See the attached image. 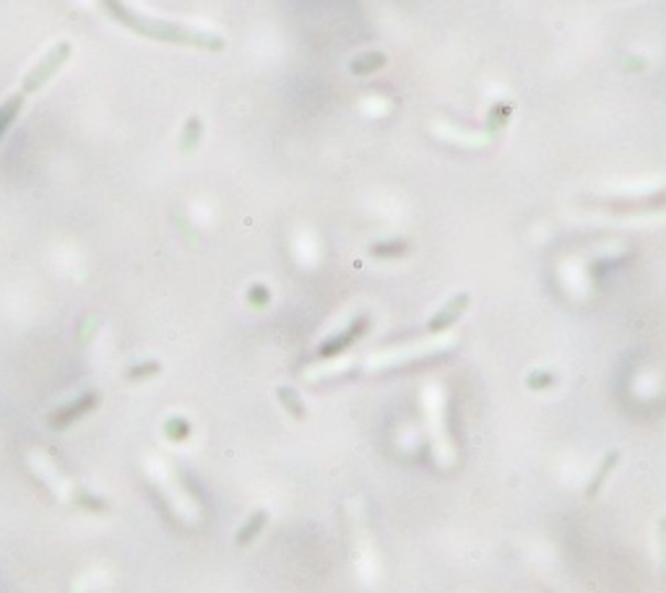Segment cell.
I'll return each instance as SVG.
<instances>
[{
	"label": "cell",
	"mask_w": 666,
	"mask_h": 593,
	"mask_svg": "<svg viewBox=\"0 0 666 593\" xmlns=\"http://www.w3.org/2000/svg\"><path fill=\"white\" fill-rule=\"evenodd\" d=\"M102 8L107 10L118 24H122L125 29L136 31V34L146 37V40L169 42V45H188V47L198 49H224V40L216 37V34H206V31L180 26V24H167V21L141 16V13H133L128 6H122L120 0H102Z\"/></svg>",
	"instance_id": "6da1fadb"
},
{
	"label": "cell",
	"mask_w": 666,
	"mask_h": 593,
	"mask_svg": "<svg viewBox=\"0 0 666 593\" xmlns=\"http://www.w3.org/2000/svg\"><path fill=\"white\" fill-rule=\"evenodd\" d=\"M68 58H70V42H60V45H55V47H52L50 52H47V55H45V58L29 70V73H26V79H24V84H21V89L0 104V139H3L6 130L16 122V118H19V112H21V107H24L26 97H29L31 91L40 89V86H45V84H47V81H50L63 65H65V60Z\"/></svg>",
	"instance_id": "7a4b0ae2"
},
{
	"label": "cell",
	"mask_w": 666,
	"mask_h": 593,
	"mask_svg": "<svg viewBox=\"0 0 666 593\" xmlns=\"http://www.w3.org/2000/svg\"><path fill=\"white\" fill-rule=\"evenodd\" d=\"M97 404H100V393H94V390L79 395L76 401H70L68 406H63V409H58L55 414H50V427L52 429H65V427H70L73 422H79L81 416H86L89 411H94Z\"/></svg>",
	"instance_id": "3957f363"
},
{
	"label": "cell",
	"mask_w": 666,
	"mask_h": 593,
	"mask_svg": "<svg viewBox=\"0 0 666 593\" xmlns=\"http://www.w3.org/2000/svg\"><path fill=\"white\" fill-rule=\"evenodd\" d=\"M367 331V317H357L351 326L344 331V333H338V336H333V338H328L326 344L320 346L318 349V354L323 356V359H328V356H336V354H341L344 349H349V346L354 344L362 333Z\"/></svg>",
	"instance_id": "277c9868"
},
{
	"label": "cell",
	"mask_w": 666,
	"mask_h": 593,
	"mask_svg": "<svg viewBox=\"0 0 666 593\" xmlns=\"http://www.w3.org/2000/svg\"><path fill=\"white\" fill-rule=\"evenodd\" d=\"M466 305H468V294L453 296V299H450V302H447V305L443 307V310H440L438 315L429 320L427 333H440V331L450 328V326H453V323L458 320V317H461V313L466 310Z\"/></svg>",
	"instance_id": "5b68a950"
},
{
	"label": "cell",
	"mask_w": 666,
	"mask_h": 593,
	"mask_svg": "<svg viewBox=\"0 0 666 593\" xmlns=\"http://www.w3.org/2000/svg\"><path fill=\"white\" fill-rule=\"evenodd\" d=\"M266 523H269V513H266V510H258V513L250 515L248 523H245L237 531V539H235V541H237V546H248V544L253 541V539H255L260 531H263V525H266Z\"/></svg>",
	"instance_id": "8992f818"
},
{
	"label": "cell",
	"mask_w": 666,
	"mask_h": 593,
	"mask_svg": "<svg viewBox=\"0 0 666 593\" xmlns=\"http://www.w3.org/2000/svg\"><path fill=\"white\" fill-rule=\"evenodd\" d=\"M617 461H619V450H612V453L604 455V461H601V466L596 468V474L591 476V482H588V489H586L588 497H596L601 484L607 482V476L612 474V468L617 466Z\"/></svg>",
	"instance_id": "52a82bcc"
},
{
	"label": "cell",
	"mask_w": 666,
	"mask_h": 593,
	"mask_svg": "<svg viewBox=\"0 0 666 593\" xmlns=\"http://www.w3.org/2000/svg\"><path fill=\"white\" fill-rule=\"evenodd\" d=\"M278 393V401H281V406L287 409L289 414L294 416L297 422H302L305 416H308V409H305V404H302V398L297 395V390H292V388H287V386H281L276 390Z\"/></svg>",
	"instance_id": "ba28073f"
},
{
	"label": "cell",
	"mask_w": 666,
	"mask_h": 593,
	"mask_svg": "<svg viewBox=\"0 0 666 593\" xmlns=\"http://www.w3.org/2000/svg\"><path fill=\"white\" fill-rule=\"evenodd\" d=\"M409 250V245L404 242V239H390V242H375V245L370 247V253L378 258H396V255H404Z\"/></svg>",
	"instance_id": "9c48e42d"
},
{
	"label": "cell",
	"mask_w": 666,
	"mask_h": 593,
	"mask_svg": "<svg viewBox=\"0 0 666 593\" xmlns=\"http://www.w3.org/2000/svg\"><path fill=\"white\" fill-rule=\"evenodd\" d=\"M200 133H203V122L198 118H190L185 122V130H182V151H193L196 143L200 141Z\"/></svg>",
	"instance_id": "30bf717a"
},
{
	"label": "cell",
	"mask_w": 666,
	"mask_h": 593,
	"mask_svg": "<svg viewBox=\"0 0 666 593\" xmlns=\"http://www.w3.org/2000/svg\"><path fill=\"white\" fill-rule=\"evenodd\" d=\"M161 370L159 362H143V365H136L128 370V380H141V377H151L157 375Z\"/></svg>",
	"instance_id": "8fae6325"
},
{
	"label": "cell",
	"mask_w": 666,
	"mask_h": 593,
	"mask_svg": "<svg viewBox=\"0 0 666 593\" xmlns=\"http://www.w3.org/2000/svg\"><path fill=\"white\" fill-rule=\"evenodd\" d=\"M555 383V375H549V372H534V375L528 377V386L537 388V390H541V388H549Z\"/></svg>",
	"instance_id": "7c38bea8"
},
{
	"label": "cell",
	"mask_w": 666,
	"mask_h": 593,
	"mask_svg": "<svg viewBox=\"0 0 666 593\" xmlns=\"http://www.w3.org/2000/svg\"><path fill=\"white\" fill-rule=\"evenodd\" d=\"M248 296H250V302H253V305H258V307H260V305H266V302H269V289L260 287V284H258V287L250 289V294H248Z\"/></svg>",
	"instance_id": "4fadbf2b"
}]
</instances>
